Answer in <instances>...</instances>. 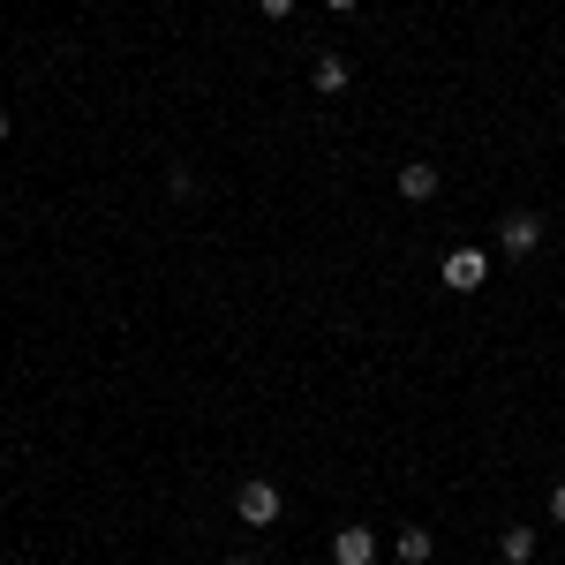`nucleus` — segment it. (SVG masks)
<instances>
[{
  "label": "nucleus",
  "instance_id": "obj_1",
  "mask_svg": "<svg viewBox=\"0 0 565 565\" xmlns=\"http://www.w3.org/2000/svg\"><path fill=\"white\" fill-rule=\"evenodd\" d=\"M234 513H242V527H279L287 498H279V482H271V476H249L242 490H234Z\"/></svg>",
  "mask_w": 565,
  "mask_h": 565
},
{
  "label": "nucleus",
  "instance_id": "obj_2",
  "mask_svg": "<svg viewBox=\"0 0 565 565\" xmlns=\"http://www.w3.org/2000/svg\"><path fill=\"white\" fill-rule=\"evenodd\" d=\"M498 249H505V257H535V249H543V218L535 212H505L498 218Z\"/></svg>",
  "mask_w": 565,
  "mask_h": 565
},
{
  "label": "nucleus",
  "instance_id": "obj_3",
  "mask_svg": "<svg viewBox=\"0 0 565 565\" xmlns=\"http://www.w3.org/2000/svg\"><path fill=\"white\" fill-rule=\"evenodd\" d=\"M482 279H490V257H482V249H452V257H445V287H452V295H476Z\"/></svg>",
  "mask_w": 565,
  "mask_h": 565
},
{
  "label": "nucleus",
  "instance_id": "obj_4",
  "mask_svg": "<svg viewBox=\"0 0 565 565\" xmlns=\"http://www.w3.org/2000/svg\"><path fill=\"white\" fill-rule=\"evenodd\" d=\"M309 84H317V98H340V90L354 84L348 53H332V45H324V53H317V61H309Z\"/></svg>",
  "mask_w": 565,
  "mask_h": 565
},
{
  "label": "nucleus",
  "instance_id": "obj_5",
  "mask_svg": "<svg viewBox=\"0 0 565 565\" xmlns=\"http://www.w3.org/2000/svg\"><path fill=\"white\" fill-rule=\"evenodd\" d=\"M332 565H377V527H340L332 535Z\"/></svg>",
  "mask_w": 565,
  "mask_h": 565
},
{
  "label": "nucleus",
  "instance_id": "obj_6",
  "mask_svg": "<svg viewBox=\"0 0 565 565\" xmlns=\"http://www.w3.org/2000/svg\"><path fill=\"white\" fill-rule=\"evenodd\" d=\"M437 181H445V174H437L430 159H407V167H399V196H407V204H430Z\"/></svg>",
  "mask_w": 565,
  "mask_h": 565
},
{
  "label": "nucleus",
  "instance_id": "obj_7",
  "mask_svg": "<svg viewBox=\"0 0 565 565\" xmlns=\"http://www.w3.org/2000/svg\"><path fill=\"white\" fill-rule=\"evenodd\" d=\"M392 551H399V565H430L437 535H430V527H399V535H392Z\"/></svg>",
  "mask_w": 565,
  "mask_h": 565
},
{
  "label": "nucleus",
  "instance_id": "obj_8",
  "mask_svg": "<svg viewBox=\"0 0 565 565\" xmlns=\"http://www.w3.org/2000/svg\"><path fill=\"white\" fill-rule=\"evenodd\" d=\"M498 558H505V565H527V558H535V527H505Z\"/></svg>",
  "mask_w": 565,
  "mask_h": 565
},
{
  "label": "nucleus",
  "instance_id": "obj_9",
  "mask_svg": "<svg viewBox=\"0 0 565 565\" xmlns=\"http://www.w3.org/2000/svg\"><path fill=\"white\" fill-rule=\"evenodd\" d=\"M551 521L565 527V482H558V490H551Z\"/></svg>",
  "mask_w": 565,
  "mask_h": 565
},
{
  "label": "nucleus",
  "instance_id": "obj_10",
  "mask_svg": "<svg viewBox=\"0 0 565 565\" xmlns=\"http://www.w3.org/2000/svg\"><path fill=\"white\" fill-rule=\"evenodd\" d=\"M264 15H295V0H257Z\"/></svg>",
  "mask_w": 565,
  "mask_h": 565
},
{
  "label": "nucleus",
  "instance_id": "obj_11",
  "mask_svg": "<svg viewBox=\"0 0 565 565\" xmlns=\"http://www.w3.org/2000/svg\"><path fill=\"white\" fill-rule=\"evenodd\" d=\"M324 8H340V15H348V8H362V0H324Z\"/></svg>",
  "mask_w": 565,
  "mask_h": 565
},
{
  "label": "nucleus",
  "instance_id": "obj_12",
  "mask_svg": "<svg viewBox=\"0 0 565 565\" xmlns=\"http://www.w3.org/2000/svg\"><path fill=\"white\" fill-rule=\"evenodd\" d=\"M8 129H15V121H8V114H0V136H8Z\"/></svg>",
  "mask_w": 565,
  "mask_h": 565
},
{
  "label": "nucleus",
  "instance_id": "obj_13",
  "mask_svg": "<svg viewBox=\"0 0 565 565\" xmlns=\"http://www.w3.org/2000/svg\"><path fill=\"white\" fill-rule=\"evenodd\" d=\"M226 565H257V558H226Z\"/></svg>",
  "mask_w": 565,
  "mask_h": 565
},
{
  "label": "nucleus",
  "instance_id": "obj_14",
  "mask_svg": "<svg viewBox=\"0 0 565 565\" xmlns=\"http://www.w3.org/2000/svg\"><path fill=\"white\" fill-rule=\"evenodd\" d=\"M490 565H505V558H490Z\"/></svg>",
  "mask_w": 565,
  "mask_h": 565
}]
</instances>
